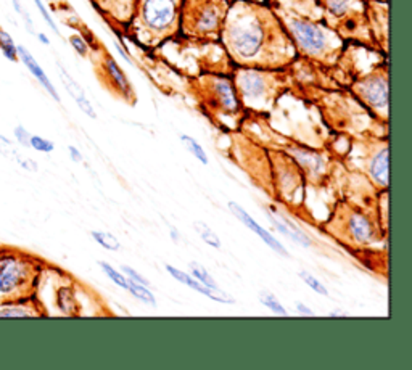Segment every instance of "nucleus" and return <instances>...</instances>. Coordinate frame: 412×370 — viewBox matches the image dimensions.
I'll return each mask as SVG.
<instances>
[{"instance_id": "5", "label": "nucleus", "mask_w": 412, "mask_h": 370, "mask_svg": "<svg viewBox=\"0 0 412 370\" xmlns=\"http://www.w3.org/2000/svg\"><path fill=\"white\" fill-rule=\"evenodd\" d=\"M322 20L345 42L377 49L367 23L366 0H316Z\"/></svg>"}, {"instance_id": "2", "label": "nucleus", "mask_w": 412, "mask_h": 370, "mask_svg": "<svg viewBox=\"0 0 412 370\" xmlns=\"http://www.w3.org/2000/svg\"><path fill=\"white\" fill-rule=\"evenodd\" d=\"M269 4L293 42L298 59L309 60L326 68L337 65L346 42L332 28H328L322 18L303 15L277 0H271Z\"/></svg>"}, {"instance_id": "31", "label": "nucleus", "mask_w": 412, "mask_h": 370, "mask_svg": "<svg viewBox=\"0 0 412 370\" xmlns=\"http://www.w3.org/2000/svg\"><path fill=\"white\" fill-rule=\"evenodd\" d=\"M69 42H71L73 49L81 56H87L89 55V50H91V47H89V44L84 41V37L79 36V34H74V36L69 37Z\"/></svg>"}, {"instance_id": "1", "label": "nucleus", "mask_w": 412, "mask_h": 370, "mask_svg": "<svg viewBox=\"0 0 412 370\" xmlns=\"http://www.w3.org/2000/svg\"><path fill=\"white\" fill-rule=\"evenodd\" d=\"M221 46L233 66L282 69L298 55L271 4L233 0L221 31Z\"/></svg>"}, {"instance_id": "42", "label": "nucleus", "mask_w": 412, "mask_h": 370, "mask_svg": "<svg viewBox=\"0 0 412 370\" xmlns=\"http://www.w3.org/2000/svg\"><path fill=\"white\" fill-rule=\"evenodd\" d=\"M231 2H233V0H231ZM251 2H264V4H269L271 0H251Z\"/></svg>"}, {"instance_id": "8", "label": "nucleus", "mask_w": 412, "mask_h": 370, "mask_svg": "<svg viewBox=\"0 0 412 370\" xmlns=\"http://www.w3.org/2000/svg\"><path fill=\"white\" fill-rule=\"evenodd\" d=\"M350 92L380 121H388V66L380 63L351 81Z\"/></svg>"}, {"instance_id": "29", "label": "nucleus", "mask_w": 412, "mask_h": 370, "mask_svg": "<svg viewBox=\"0 0 412 370\" xmlns=\"http://www.w3.org/2000/svg\"><path fill=\"white\" fill-rule=\"evenodd\" d=\"M0 155L5 156L7 159H15L18 161V158H20V151H16V149L9 139H5L4 136H0Z\"/></svg>"}, {"instance_id": "4", "label": "nucleus", "mask_w": 412, "mask_h": 370, "mask_svg": "<svg viewBox=\"0 0 412 370\" xmlns=\"http://www.w3.org/2000/svg\"><path fill=\"white\" fill-rule=\"evenodd\" d=\"M291 68L259 69L240 68L232 71V82L243 110L253 113H266L272 110L276 101L288 91L291 86Z\"/></svg>"}, {"instance_id": "23", "label": "nucleus", "mask_w": 412, "mask_h": 370, "mask_svg": "<svg viewBox=\"0 0 412 370\" xmlns=\"http://www.w3.org/2000/svg\"><path fill=\"white\" fill-rule=\"evenodd\" d=\"M190 271H192V276L199 280L200 284L206 285L208 289L219 290V286L216 285V282H214V279L206 272L205 267H201L199 263H190Z\"/></svg>"}, {"instance_id": "21", "label": "nucleus", "mask_w": 412, "mask_h": 370, "mask_svg": "<svg viewBox=\"0 0 412 370\" xmlns=\"http://www.w3.org/2000/svg\"><path fill=\"white\" fill-rule=\"evenodd\" d=\"M0 50H2V54L7 60L14 61V63L20 61V59H18V50H16L14 39H11V36L2 28H0Z\"/></svg>"}, {"instance_id": "10", "label": "nucleus", "mask_w": 412, "mask_h": 370, "mask_svg": "<svg viewBox=\"0 0 412 370\" xmlns=\"http://www.w3.org/2000/svg\"><path fill=\"white\" fill-rule=\"evenodd\" d=\"M33 276V266L21 256H0V296H11L23 289Z\"/></svg>"}, {"instance_id": "30", "label": "nucleus", "mask_w": 412, "mask_h": 370, "mask_svg": "<svg viewBox=\"0 0 412 370\" xmlns=\"http://www.w3.org/2000/svg\"><path fill=\"white\" fill-rule=\"evenodd\" d=\"M29 146H33L36 151H42V153H50L55 149V145L50 142V140L39 137V136H31Z\"/></svg>"}, {"instance_id": "19", "label": "nucleus", "mask_w": 412, "mask_h": 370, "mask_svg": "<svg viewBox=\"0 0 412 370\" xmlns=\"http://www.w3.org/2000/svg\"><path fill=\"white\" fill-rule=\"evenodd\" d=\"M268 216H269V221L272 222L277 227V231L283 234V235H287V237H290L291 240H295L296 244H300L301 246L304 248H308V246H311V240H309L306 235H304L300 229H298L293 222H290L287 221L282 216V221L281 219H277L276 218V214L274 213H271V209L268 211Z\"/></svg>"}, {"instance_id": "7", "label": "nucleus", "mask_w": 412, "mask_h": 370, "mask_svg": "<svg viewBox=\"0 0 412 370\" xmlns=\"http://www.w3.org/2000/svg\"><path fill=\"white\" fill-rule=\"evenodd\" d=\"M192 91L211 118L238 119L243 106L237 97L232 78L219 73H205L192 79Z\"/></svg>"}, {"instance_id": "35", "label": "nucleus", "mask_w": 412, "mask_h": 370, "mask_svg": "<svg viewBox=\"0 0 412 370\" xmlns=\"http://www.w3.org/2000/svg\"><path fill=\"white\" fill-rule=\"evenodd\" d=\"M15 139L18 140V144L23 145V146H29V139H31V134L24 129L23 126H16L15 127Z\"/></svg>"}, {"instance_id": "14", "label": "nucleus", "mask_w": 412, "mask_h": 370, "mask_svg": "<svg viewBox=\"0 0 412 370\" xmlns=\"http://www.w3.org/2000/svg\"><path fill=\"white\" fill-rule=\"evenodd\" d=\"M229 209L232 211V214L236 216V218L238 219V221H242L243 224L250 229L251 232H255L258 237H261L263 240H264V244L268 245V246H271L272 250H276L277 253H281L282 256H288V251H287V248H285L281 241H278L277 239H274L272 237V235L266 231V229H263L261 226L259 224H256L255 221L251 219V216L245 211L243 208H240L237 203H233V201H231L229 203Z\"/></svg>"}, {"instance_id": "39", "label": "nucleus", "mask_w": 412, "mask_h": 370, "mask_svg": "<svg viewBox=\"0 0 412 370\" xmlns=\"http://www.w3.org/2000/svg\"><path fill=\"white\" fill-rule=\"evenodd\" d=\"M328 316H331V317H346L348 314H346V312H340V311H332V312H331V314H328Z\"/></svg>"}, {"instance_id": "13", "label": "nucleus", "mask_w": 412, "mask_h": 370, "mask_svg": "<svg viewBox=\"0 0 412 370\" xmlns=\"http://www.w3.org/2000/svg\"><path fill=\"white\" fill-rule=\"evenodd\" d=\"M166 271L171 274V276H173L176 280H179L181 284H184V285H187L189 289H192V290H195V291H199V293H201V295H205V296H208V298H211L213 301H218V303H227V304H231V303H236V299H233L229 293H226V291H223V290H214V289H208L206 285H203V284H200L199 280H194V277L192 276H189V274H186L184 271H181V269H177V267H174V266H166Z\"/></svg>"}, {"instance_id": "12", "label": "nucleus", "mask_w": 412, "mask_h": 370, "mask_svg": "<svg viewBox=\"0 0 412 370\" xmlns=\"http://www.w3.org/2000/svg\"><path fill=\"white\" fill-rule=\"evenodd\" d=\"M91 2L95 5V9L100 10L101 15L126 28L131 21L136 0H91Z\"/></svg>"}, {"instance_id": "17", "label": "nucleus", "mask_w": 412, "mask_h": 370, "mask_svg": "<svg viewBox=\"0 0 412 370\" xmlns=\"http://www.w3.org/2000/svg\"><path fill=\"white\" fill-rule=\"evenodd\" d=\"M348 232L356 244H369L373 239V227L371 221L361 213H351L348 219Z\"/></svg>"}, {"instance_id": "32", "label": "nucleus", "mask_w": 412, "mask_h": 370, "mask_svg": "<svg viewBox=\"0 0 412 370\" xmlns=\"http://www.w3.org/2000/svg\"><path fill=\"white\" fill-rule=\"evenodd\" d=\"M11 4H14V9L18 15H20L23 20H24V24H26V28L29 33H33L34 34V24H33V20H31V16L26 10H24L23 7V4H21V0H11Z\"/></svg>"}, {"instance_id": "18", "label": "nucleus", "mask_w": 412, "mask_h": 370, "mask_svg": "<svg viewBox=\"0 0 412 370\" xmlns=\"http://www.w3.org/2000/svg\"><path fill=\"white\" fill-rule=\"evenodd\" d=\"M59 68H60V78L63 81V84H65L68 94L76 100V104H78V106L87 114V116L97 118V114H95L91 101L86 99V94H84V91H82V87L71 78V76L66 73L65 68H63L61 65H59Z\"/></svg>"}, {"instance_id": "26", "label": "nucleus", "mask_w": 412, "mask_h": 370, "mask_svg": "<svg viewBox=\"0 0 412 370\" xmlns=\"http://www.w3.org/2000/svg\"><path fill=\"white\" fill-rule=\"evenodd\" d=\"M181 140L184 144L187 145V149L194 153V156L196 158V159H200V161L203 163V164H208V156H206V151L203 150V146L196 142L195 139H192V137H189V136H186V134H182L181 136Z\"/></svg>"}, {"instance_id": "36", "label": "nucleus", "mask_w": 412, "mask_h": 370, "mask_svg": "<svg viewBox=\"0 0 412 370\" xmlns=\"http://www.w3.org/2000/svg\"><path fill=\"white\" fill-rule=\"evenodd\" d=\"M18 164L21 166L23 169H26V171H31V172H36L37 169H39V166H37V163L34 161V159H31V158H26V156H20L18 158Z\"/></svg>"}, {"instance_id": "16", "label": "nucleus", "mask_w": 412, "mask_h": 370, "mask_svg": "<svg viewBox=\"0 0 412 370\" xmlns=\"http://www.w3.org/2000/svg\"><path fill=\"white\" fill-rule=\"evenodd\" d=\"M369 174L380 187L388 185V144H382L369 161Z\"/></svg>"}, {"instance_id": "20", "label": "nucleus", "mask_w": 412, "mask_h": 370, "mask_svg": "<svg viewBox=\"0 0 412 370\" xmlns=\"http://www.w3.org/2000/svg\"><path fill=\"white\" fill-rule=\"evenodd\" d=\"M39 312L28 309L26 304H2L0 306V317H33Z\"/></svg>"}, {"instance_id": "25", "label": "nucleus", "mask_w": 412, "mask_h": 370, "mask_svg": "<svg viewBox=\"0 0 412 370\" xmlns=\"http://www.w3.org/2000/svg\"><path fill=\"white\" fill-rule=\"evenodd\" d=\"M259 301H261L266 306V308H269L271 311H274L276 314H278V316H288L287 309L283 308V306L281 304V301H278V299L274 295H272V293L263 291L261 295H259Z\"/></svg>"}, {"instance_id": "37", "label": "nucleus", "mask_w": 412, "mask_h": 370, "mask_svg": "<svg viewBox=\"0 0 412 370\" xmlns=\"http://www.w3.org/2000/svg\"><path fill=\"white\" fill-rule=\"evenodd\" d=\"M68 150H69V156H71V159H73L74 163H81L82 161V155L79 153V150L76 149V146L71 145Z\"/></svg>"}, {"instance_id": "27", "label": "nucleus", "mask_w": 412, "mask_h": 370, "mask_svg": "<svg viewBox=\"0 0 412 370\" xmlns=\"http://www.w3.org/2000/svg\"><path fill=\"white\" fill-rule=\"evenodd\" d=\"M99 266L101 267V271H104L106 276H109L113 282H115L116 285L119 286H123V289L128 290V285H129V279L128 277H124L123 274H119L115 267H111L109 263H104V261H100Z\"/></svg>"}, {"instance_id": "11", "label": "nucleus", "mask_w": 412, "mask_h": 370, "mask_svg": "<svg viewBox=\"0 0 412 370\" xmlns=\"http://www.w3.org/2000/svg\"><path fill=\"white\" fill-rule=\"evenodd\" d=\"M367 23L372 41L382 54H388V2L366 0Z\"/></svg>"}, {"instance_id": "40", "label": "nucleus", "mask_w": 412, "mask_h": 370, "mask_svg": "<svg viewBox=\"0 0 412 370\" xmlns=\"http://www.w3.org/2000/svg\"><path fill=\"white\" fill-rule=\"evenodd\" d=\"M37 37H39V41H41L42 44H46V46H49V44H50L49 37H47L46 34H37Z\"/></svg>"}, {"instance_id": "24", "label": "nucleus", "mask_w": 412, "mask_h": 370, "mask_svg": "<svg viewBox=\"0 0 412 370\" xmlns=\"http://www.w3.org/2000/svg\"><path fill=\"white\" fill-rule=\"evenodd\" d=\"M92 237L100 246H104L110 251H118L119 248H121V245H119V240L116 237H113V235L109 232H92Z\"/></svg>"}, {"instance_id": "6", "label": "nucleus", "mask_w": 412, "mask_h": 370, "mask_svg": "<svg viewBox=\"0 0 412 370\" xmlns=\"http://www.w3.org/2000/svg\"><path fill=\"white\" fill-rule=\"evenodd\" d=\"M231 0H182L181 37L195 42H219Z\"/></svg>"}, {"instance_id": "43", "label": "nucleus", "mask_w": 412, "mask_h": 370, "mask_svg": "<svg viewBox=\"0 0 412 370\" xmlns=\"http://www.w3.org/2000/svg\"><path fill=\"white\" fill-rule=\"evenodd\" d=\"M382 2H388V0H382Z\"/></svg>"}, {"instance_id": "22", "label": "nucleus", "mask_w": 412, "mask_h": 370, "mask_svg": "<svg viewBox=\"0 0 412 370\" xmlns=\"http://www.w3.org/2000/svg\"><path fill=\"white\" fill-rule=\"evenodd\" d=\"M194 227H195L196 234L200 235L201 240L205 241V244H208L213 248H221V240H219L218 235L211 231L210 226H206L205 222H201V221H196V222H194Z\"/></svg>"}, {"instance_id": "34", "label": "nucleus", "mask_w": 412, "mask_h": 370, "mask_svg": "<svg viewBox=\"0 0 412 370\" xmlns=\"http://www.w3.org/2000/svg\"><path fill=\"white\" fill-rule=\"evenodd\" d=\"M34 4H36V7H37V10L41 11V15H42V18L44 20H46V23L49 24L50 28H52L56 34H59V28H56V24H55V21H54V18L50 16V14H49V10L46 9V5H44V2L42 0H34Z\"/></svg>"}, {"instance_id": "33", "label": "nucleus", "mask_w": 412, "mask_h": 370, "mask_svg": "<svg viewBox=\"0 0 412 370\" xmlns=\"http://www.w3.org/2000/svg\"><path fill=\"white\" fill-rule=\"evenodd\" d=\"M123 272L126 274V277H128L131 282H134V284H139V285H144V286H150V282L145 277H142L141 274L136 272L132 267H128V266H123Z\"/></svg>"}, {"instance_id": "9", "label": "nucleus", "mask_w": 412, "mask_h": 370, "mask_svg": "<svg viewBox=\"0 0 412 370\" xmlns=\"http://www.w3.org/2000/svg\"><path fill=\"white\" fill-rule=\"evenodd\" d=\"M92 49L99 55L97 60H95V69H97V76L101 84L109 89L115 97L124 100L126 104H136L134 89H132L129 79L126 78V74L115 59L106 52L105 47H100L99 42Z\"/></svg>"}, {"instance_id": "15", "label": "nucleus", "mask_w": 412, "mask_h": 370, "mask_svg": "<svg viewBox=\"0 0 412 370\" xmlns=\"http://www.w3.org/2000/svg\"><path fill=\"white\" fill-rule=\"evenodd\" d=\"M16 50H18V59H20V60L24 63V66H26V68L29 69V73L33 74L34 78L41 82V86H42L44 89H46V91H47L50 95H52V99H54L55 101H60L59 92H56V89L54 87L52 82H50L49 76H47L46 71H44V69L41 68L39 63H37L34 56L29 54V50H28L26 47H23V46L16 47Z\"/></svg>"}, {"instance_id": "3", "label": "nucleus", "mask_w": 412, "mask_h": 370, "mask_svg": "<svg viewBox=\"0 0 412 370\" xmlns=\"http://www.w3.org/2000/svg\"><path fill=\"white\" fill-rule=\"evenodd\" d=\"M181 7L182 0H136L126 34L147 49L161 47L181 36Z\"/></svg>"}, {"instance_id": "41", "label": "nucleus", "mask_w": 412, "mask_h": 370, "mask_svg": "<svg viewBox=\"0 0 412 370\" xmlns=\"http://www.w3.org/2000/svg\"><path fill=\"white\" fill-rule=\"evenodd\" d=\"M171 235H173V239L177 240L179 237H177V232H176V229H171Z\"/></svg>"}, {"instance_id": "38", "label": "nucleus", "mask_w": 412, "mask_h": 370, "mask_svg": "<svg viewBox=\"0 0 412 370\" xmlns=\"http://www.w3.org/2000/svg\"><path fill=\"white\" fill-rule=\"evenodd\" d=\"M296 309L300 311L303 316H308V317H309V316H311V317L316 316V314H314V311H311L309 308H306V306H304L303 303H296Z\"/></svg>"}, {"instance_id": "28", "label": "nucleus", "mask_w": 412, "mask_h": 370, "mask_svg": "<svg viewBox=\"0 0 412 370\" xmlns=\"http://www.w3.org/2000/svg\"><path fill=\"white\" fill-rule=\"evenodd\" d=\"M300 277H301L303 282L309 286V289H313L316 293H319V295H322V296H328V290L319 282L318 279H316L314 276H311V274L301 271Z\"/></svg>"}]
</instances>
